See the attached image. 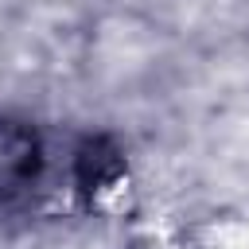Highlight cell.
Returning <instances> with one entry per match:
<instances>
[{
  "mask_svg": "<svg viewBox=\"0 0 249 249\" xmlns=\"http://www.w3.org/2000/svg\"><path fill=\"white\" fill-rule=\"evenodd\" d=\"M124 171V160H121V148L109 140V136H93L78 148V167H74V179H78V191L89 198L97 191H105L109 183H117V175Z\"/></svg>",
  "mask_w": 249,
  "mask_h": 249,
  "instance_id": "obj_2",
  "label": "cell"
},
{
  "mask_svg": "<svg viewBox=\"0 0 249 249\" xmlns=\"http://www.w3.org/2000/svg\"><path fill=\"white\" fill-rule=\"evenodd\" d=\"M39 171V140L31 128L0 121V202L23 191Z\"/></svg>",
  "mask_w": 249,
  "mask_h": 249,
  "instance_id": "obj_1",
  "label": "cell"
}]
</instances>
